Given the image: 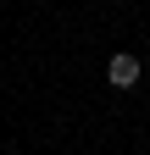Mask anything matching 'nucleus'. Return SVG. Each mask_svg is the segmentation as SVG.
<instances>
[{
  "label": "nucleus",
  "instance_id": "f257e3e1",
  "mask_svg": "<svg viewBox=\"0 0 150 155\" xmlns=\"http://www.w3.org/2000/svg\"><path fill=\"white\" fill-rule=\"evenodd\" d=\"M139 72H145V67H139V55L117 50V55L106 61V83H111V89H134V83H139Z\"/></svg>",
  "mask_w": 150,
  "mask_h": 155
}]
</instances>
